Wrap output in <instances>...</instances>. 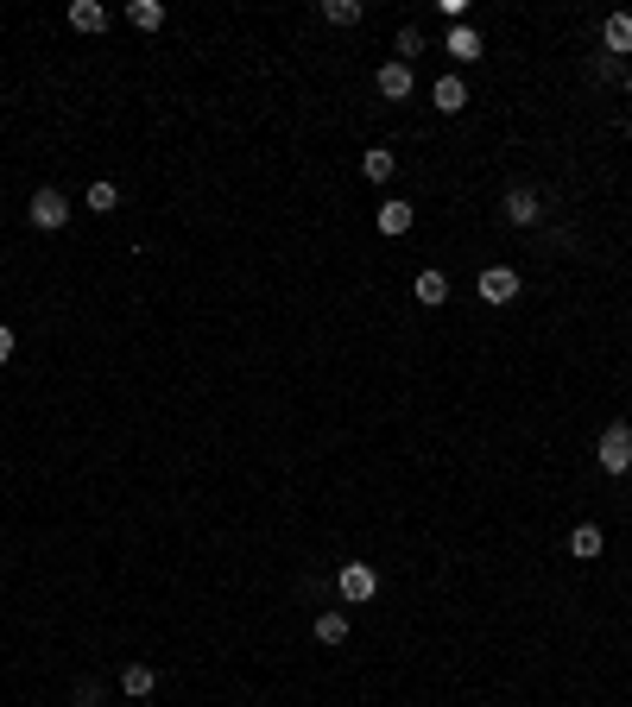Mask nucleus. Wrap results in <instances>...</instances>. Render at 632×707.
Returning a JSON list of instances; mask_svg holds the SVG:
<instances>
[{"label":"nucleus","mask_w":632,"mask_h":707,"mask_svg":"<svg viewBox=\"0 0 632 707\" xmlns=\"http://www.w3.org/2000/svg\"><path fill=\"white\" fill-rule=\"evenodd\" d=\"M595 461H601V474H632V430H626V423H607V430H601Z\"/></svg>","instance_id":"1"},{"label":"nucleus","mask_w":632,"mask_h":707,"mask_svg":"<svg viewBox=\"0 0 632 707\" xmlns=\"http://www.w3.org/2000/svg\"><path fill=\"white\" fill-rule=\"evenodd\" d=\"M335 588H342V600H348V606H367L373 594H380V569H373V562H342Z\"/></svg>","instance_id":"2"},{"label":"nucleus","mask_w":632,"mask_h":707,"mask_svg":"<svg viewBox=\"0 0 632 707\" xmlns=\"http://www.w3.org/2000/svg\"><path fill=\"white\" fill-rule=\"evenodd\" d=\"M26 215H32V228H45V234H57L70 221V202H64V190H32V202H26Z\"/></svg>","instance_id":"3"},{"label":"nucleus","mask_w":632,"mask_h":707,"mask_svg":"<svg viewBox=\"0 0 632 707\" xmlns=\"http://www.w3.org/2000/svg\"><path fill=\"white\" fill-rule=\"evenodd\" d=\"M373 89H380L386 101H411V95H418V76H411V64H399V57H392V64H380Z\"/></svg>","instance_id":"4"},{"label":"nucleus","mask_w":632,"mask_h":707,"mask_svg":"<svg viewBox=\"0 0 632 707\" xmlns=\"http://www.w3.org/2000/svg\"><path fill=\"white\" fill-rule=\"evenodd\" d=\"M519 297V266H487L481 272V303H512Z\"/></svg>","instance_id":"5"},{"label":"nucleus","mask_w":632,"mask_h":707,"mask_svg":"<svg viewBox=\"0 0 632 707\" xmlns=\"http://www.w3.org/2000/svg\"><path fill=\"white\" fill-rule=\"evenodd\" d=\"M500 215L512 221V228H531V221L544 215V202H538V190H506V202H500Z\"/></svg>","instance_id":"6"},{"label":"nucleus","mask_w":632,"mask_h":707,"mask_svg":"<svg viewBox=\"0 0 632 707\" xmlns=\"http://www.w3.org/2000/svg\"><path fill=\"white\" fill-rule=\"evenodd\" d=\"M601 51L607 57H626L632 51V13H607L601 19Z\"/></svg>","instance_id":"7"},{"label":"nucleus","mask_w":632,"mask_h":707,"mask_svg":"<svg viewBox=\"0 0 632 707\" xmlns=\"http://www.w3.org/2000/svg\"><path fill=\"white\" fill-rule=\"evenodd\" d=\"M430 108H437V114H462V108H468V83H462V76H437Z\"/></svg>","instance_id":"8"},{"label":"nucleus","mask_w":632,"mask_h":707,"mask_svg":"<svg viewBox=\"0 0 632 707\" xmlns=\"http://www.w3.org/2000/svg\"><path fill=\"white\" fill-rule=\"evenodd\" d=\"M601 550H607L601 524H576V531H569V556H576V562H595Z\"/></svg>","instance_id":"9"},{"label":"nucleus","mask_w":632,"mask_h":707,"mask_svg":"<svg viewBox=\"0 0 632 707\" xmlns=\"http://www.w3.org/2000/svg\"><path fill=\"white\" fill-rule=\"evenodd\" d=\"M152 689H158V670H152V663H127V670H121V695L146 701Z\"/></svg>","instance_id":"10"},{"label":"nucleus","mask_w":632,"mask_h":707,"mask_svg":"<svg viewBox=\"0 0 632 707\" xmlns=\"http://www.w3.org/2000/svg\"><path fill=\"white\" fill-rule=\"evenodd\" d=\"M411 221H418V209H411V202H380V234H411Z\"/></svg>","instance_id":"11"},{"label":"nucleus","mask_w":632,"mask_h":707,"mask_svg":"<svg viewBox=\"0 0 632 707\" xmlns=\"http://www.w3.org/2000/svg\"><path fill=\"white\" fill-rule=\"evenodd\" d=\"M443 51L456 57V64H474V57H481V32H474V26H449V45Z\"/></svg>","instance_id":"12"},{"label":"nucleus","mask_w":632,"mask_h":707,"mask_svg":"<svg viewBox=\"0 0 632 707\" xmlns=\"http://www.w3.org/2000/svg\"><path fill=\"white\" fill-rule=\"evenodd\" d=\"M70 26L76 32H102L108 26V7H102V0H70Z\"/></svg>","instance_id":"13"},{"label":"nucleus","mask_w":632,"mask_h":707,"mask_svg":"<svg viewBox=\"0 0 632 707\" xmlns=\"http://www.w3.org/2000/svg\"><path fill=\"white\" fill-rule=\"evenodd\" d=\"M316 644H348V613H342V606L316 613Z\"/></svg>","instance_id":"14"},{"label":"nucleus","mask_w":632,"mask_h":707,"mask_svg":"<svg viewBox=\"0 0 632 707\" xmlns=\"http://www.w3.org/2000/svg\"><path fill=\"white\" fill-rule=\"evenodd\" d=\"M418 303L424 310H437V303H449V278L430 266V272H418Z\"/></svg>","instance_id":"15"},{"label":"nucleus","mask_w":632,"mask_h":707,"mask_svg":"<svg viewBox=\"0 0 632 707\" xmlns=\"http://www.w3.org/2000/svg\"><path fill=\"white\" fill-rule=\"evenodd\" d=\"M361 171H367V184H392V171H399V158H392L386 146H373V152L361 158Z\"/></svg>","instance_id":"16"},{"label":"nucleus","mask_w":632,"mask_h":707,"mask_svg":"<svg viewBox=\"0 0 632 707\" xmlns=\"http://www.w3.org/2000/svg\"><path fill=\"white\" fill-rule=\"evenodd\" d=\"M323 19H329V26H361L367 7H361V0H323Z\"/></svg>","instance_id":"17"},{"label":"nucleus","mask_w":632,"mask_h":707,"mask_svg":"<svg viewBox=\"0 0 632 707\" xmlns=\"http://www.w3.org/2000/svg\"><path fill=\"white\" fill-rule=\"evenodd\" d=\"M127 19H133L140 32H158V26H165V7H158V0H133V7H127Z\"/></svg>","instance_id":"18"},{"label":"nucleus","mask_w":632,"mask_h":707,"mask_svg":"<svg viewBox=\"0 0 632 707\" xmlns=\"http://www.w3.org/2000/svg\"><path fill=\"white\" fill-rule=\"evenodd\" d=\"M83 202H89L95 215H114V209H121V190H114V184H89V196H83Z\"/></svg>","instance_id":"19"},{"label":"nucleus","mask_w":632,"mask_h":707,"mask_svg":"<svg viewBox=\"0 0 632 707\" xmlns=\"http://www.w3.org/2000/svg\"><path fill=\"white\" fill-rule=\"evenodd\" d=\"M70 707H102V682H95V676H83V682L70 689Z\"/></svg>","instance_id":"20"},{"label":"nucleus","mask_w":632,"mask_h":707,"mask_svg":"<svg viewBox=\"0 0 632 707\" xmlns=\"http://www.w3.org/2000/svg\"><path fill=\"white\" fill-rule=\"evenodd\" d=\"M418 51H424V32L418 26H399V64H411Z\"/></svg>","instance_id":"21"},{"label":"nucleus","mask_w":632,"mask_h":707,"mask_svg":"<svg viewBox=\"0 0 632 707\" xmlns=\"http://www.w3.org/2000/svg\"><path fill=\"white\" fill-rule=\"evenodd\" d=\"M588 70H595V83H614V76H620V57H607V51H595V64H588Z\"/></svg>","instance_id":"22"},{"label":"nucleus","mask_w":632,"mask_h":707,"mask_svg":"<svg viewBox=\"0 0 632 707\" xmlns=\"http://www.w3.org/2000/svg\"><path fill=\"white\" fill-rule=\"evenodd\" d=\"M13 360V322H0V367Z\"/></svg>","instance_id":"23"},{"label":"nucleus","mask_w":632,"mask_h":707,"mask_svg":"<svg viewBox=\"0 0 632 707\" xmlns=\"http://www.w3.org/2000/svg\"><path fill=\"white\" fill-rule=\"evenodd\" d=\"M626 101H632V70H626Z\"/></svg>","instance_id":"24"},{"label":"nucleus","mask_w":632,"mask_h":707,"mask_svg":"<svg viewBox=\"0 0 632 707\" xmlns=\"http://www.w3.org/2000/svg\"><path fill=\"white\" fill-rule=\"evenodd\" d=\"M626 139H632V114H626Z\"/></svg>","instance_id":"25"}]
</instances>
